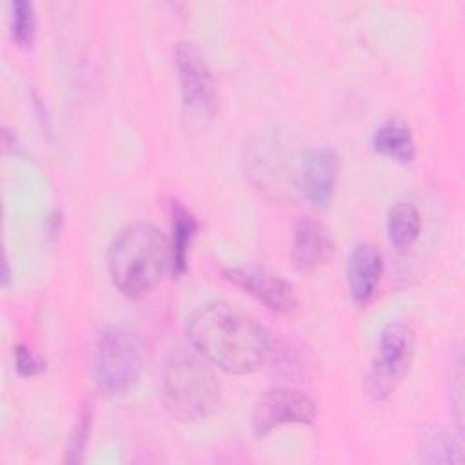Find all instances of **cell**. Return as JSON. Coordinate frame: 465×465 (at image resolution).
I'll list each match as a JSON object with an SVG mask.
<instances>
[{
  "label": "cell",
  "instance_id": "obj_1",
  "mask_svg": "<svg viewBox=\"0 0 465 465\" xmlns=\"http://www.w3.org/2000/svg\"><path fill=\"white\" fill-rule=\"evenodd\" d=\"M185 332L202 358L231 374L254 372L271 354L267 331L251 314L225 302L196 307L187 316Z\"/></svg>",
  "mask_w": 465,
  "mask_h": 465
},
{
  "label": "cell",
  "instance_id": "obj_2",
  "mask_svg": "<svg viewBox=\"0 0 465 465\" xmlns=\"http://www.w3.org/2000/svg\"><path fill=\"white\" fill-rule=\"evenodd\" d=\"M169 265L167 238L156 225L143 220L127 223L107 251L109 278L127 298H142L151 292Z\"/></svg>",
  "mask_w": 465,
  "mask_h": 465
},
{
  "label": "cell",
  "instance_id": "obj_3",
  "mask_svg": "<svg viewBox=\"0 0 465 465\" xmlns=\"http://www.w3.org/2000/svg\"><path fill=\"white\" fill-rule=\"evenodd\" d=\"M162 391L165 407L182 421L211 416L222 398L220 381L207 360L187 351H173L165 360Z\"/></svg>",
  "mask_w": 465,
  "mask_h": 465
},
{
  "label": "cell",
  "instance_id": "obj_4",
  "mask_svg": "<svg viewBox=\"0 0 465 465\" xmlns=\"http://www.w3.org/2000/svg\"><path fill=\"white\" fill-rule=\"evenodd\" d=\"M143 361L145 347L134 331L120 325L107 327L93 351L94 383L107 396L124 394L138 380Z\"/></svg>",
  "mask_w": 465,
  "mask_h": 465
},
{
  "label": "cell",
  "instance_id": "obj_5",
  "mask_svg": "<svg viewBox=\"0 0 465 465\" xmlns=\"http://www.w3.org/2000/svg\"><path fill=\"white\" fill-rule=\"evenodd\" d=\"M174 64L185 114L207 124L216 111V85L203 54L194 44L180 42L174 49Z\"/></svg>",
  "mask_w": 465,
  "mask_h": 465
},
{
  "label": "cell",
  "instance_id": "obj_6",
  "mask_svg": "<svg viewBox=\"0 0 465 465\" xmlns=\"http://www.w3.org/2000/svg\"><path fill=\"white\" fill-rule=\"evenodd\" d=\"M414 354V331L405 322H391L383 327L378 340V360L369 376L371 392L387 394L394 381L409 371Z\"/></svg>",
  "mask_w": 465,
  "mask_h": 465
},
{
  "label": "cell",
  "instance_id": "obj_7",
  "mask_svg": "<svg viewBox=\"0 0 465 465\" xmlns=\"http://www.w3.org/2000/svg\"><path fill=\"white\" fill-rule=\"evenodd\" d=\"M316 420L314 401L294 389H269L254 403L251 427L262 438L271 430L291 423H312Z\"/></svg>",
  "mask_w": 465,
  "mask_h": 465
},
{
  "label": "cell",
  "instance_id": "obj_8",
  "mask_svg": "<svg viewBox=\"0 0 465 465\" xmlns=\"http://www.w3.org/2000/svg\"><path fill=\"white\" fill-rule=\"evenodd\" d=\"M223 278L232 285L243 289L267 309L285 314L296 309L298 296L294 287L282 276L272 274L263 269L252 267H227L223 269Z\"/></svg>",
  "mask_w": 465,
  "mask_h": 465
},
{
  "label": "cell",
  "instance_id": "obj_9",
  "mask_svg": "<svg viewBox=\"0 0 465 465\" xmlns=\"http://www.w3.org/2000/svg\"><path fill=\"white\" fill-rule=\"evenodd\" d=\"M340 173V156L331 147L309 149L298 169L296 183L302 196L314 207L329 203Z\"/></svg>",
  "mask_w": 465,
  "mask_h": 465
},
{
  "label": "cell",
  "instance_id": "obj_10",
  "mask_svg": "<svg viewBox=\"0 0 465 465\" xmlns=\"http://www.w3.org/2000/svg\"><path fill=\"white\" fill-rule=\"evenodd\" d=\"M334 240L329 229L312 218H302L294 225L292 262L298 271H314L334 256Z\"/></svg>",
  "mask_w": 465,
  "mask_h": 465
},
{
  "label": "cell",
  "instance_id": "obj_11",
  "mask_svg": "<svg viewBox=\"0 0 465 465\" xmlns=\"http://www.w3.org/2000/svg\"><path fill=\"white\" fill-rule=\"evenodd\" d=\"M383 271L381 252L372 243L354 245L347 263V283L354 302L367 303L376 294Z\"/></svg>",
  "mask_w": 465,
  "mask_h": 465
},
{
  "label": "cell",
  "instance_id": "obj_12",
  "mask_svg": "<svg viewBox=\"0 0 465 465\" xmlns=\"http://www.w3.org/2000/svg\"><path fill=\"white\" fill-rule=\"evenodd\" d=\"M372 145L380 154L401 163L411 162L416 153L411 127L401 118L383 120L372 134Z\"/></svg>",
  "mask_w": 465,
  "mask_h": 465
},
{
  "label": "cell",
  "instance_id": "obj_13",
  "mask_svg": "<svg viewBox=\"0 0 465 465\" xmlns=\"http://www.w3.org/2000/svg\"><path fill=\"white\" fill-rule=\"evenodd\" d=\"M420 231L421 216L418 207L409 200L396 202L387 216V232L392 247L396 251H407L418 240Z\"/></svg>",
  "mask_w": 465,
  "mask_h": 465
},
{
  "label": "cell",
  "instance_id": "obj_14",
  "mask_svg": "<svg viewBox=\"0 0 465 465\" xmlns=\"http://www.w3.org/2000/svg\"><path fill=\"white\" fill-rule=\"evenodd\" d=\"M198 231L196 218L180 203L173 207V242H171V269L182 274L187 267V251Z\"/></svg>",
  "mask_w": 465,
  "mask_h": 465
},
{
  "label": "cell",
  "instance_id": "obj_15",
  "mask_svg": "<svg viewBox=\"0 0 465 465\" xmlns=\"http://www.w3.org/2000/svg\"><path fill=\"white\" fill-rule=\"evenodd\" d=\"M420 456L429 463H461L458 440L443 427H432L420 438Z\"/></svg>",
  "mask_w": 465,
  "mask_h": 465
},
{
  "label": "cell",
  "instance_id": "obj_16",
  "mask_svg": "<svg viewBox=\"0 0 465 465\" xmlns=\"http://www.w3.org/2000/svg\"><path fill=\"white\" fill-rule=\"evenodd\" d=\"M35 7L27 0L11 2V36L20 47H29L35 40Z\"/></svg>",
  "mask_w": 465,
  "mask_h": 465
},
{
  "label": "cell",
  "instance_id": "obj_17",
  "mask_svg": "<svg viewBox=\"0 0 465 465\" xmlns=\"http://www.w3.org/2000/svg\"><path fill=\"white\" fill-rule=\"evenodd\" d=\"M89 429H91V409H84L73 427L69 445H67L65 461H69V463L82 461L84 449H85L87 438H89Z\"/></svg>",
  "mask_w": 465,
  "mask_h": 465
},
{
  "label": "cell",
  "instance_id": "obj_18",
  "mask_svg": "<svg viewBox=\"0 0 465 465\" xmlns=\"http://www.w3.org/2000/svg\"><path fill=\"white\" fill-rule=\"evenodd\" d=\"M15 365H16V372L20 376H35V374L44 371L45 361L36 352H33L29 347L16 345V349H15Z\"/></svg>",
  "mask_w": 465,
  "mask_h": 465
},
{
  "label": "cell",
  "instance_id": "obj_19",
  "mask_svg": "<svg viewBox=\"0 0 465 465\" xmlns=\"http://www.w3.org/2000/svg\"><path fill=\"white\" fill-rule=\"evenodd\" d=\"M2 267H4L2 282H4V285H7V282H9V267H7V260H5V258H4V262H2Z\"/></svg>",
  "mask_w": 465,
  "mask_h": 465
}]
</instances>
